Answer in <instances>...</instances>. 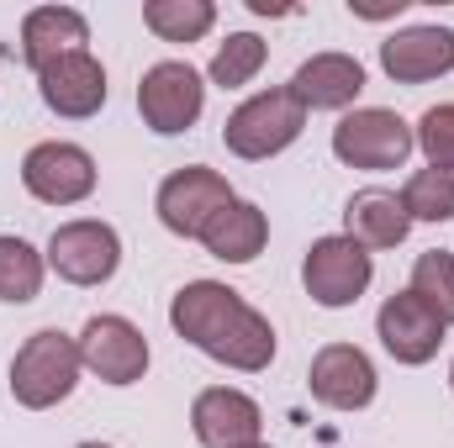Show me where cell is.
<instances>
[{
	"instance_id": "obj_1",
	"label": "cell",
	"mask_w": 454,
	"mask_h": 448,
	"mask_svg": "<svg viewBox=\"0 0 454 448\" xmlns=\"http://www.w3.org/2000/svg\"><path fill=\"white\" fill-rule=\"evenodd\" d=\"M169 322H175V333L185 337V343H196L207 359L232 364V369H243V375H254V369H264V364L275 359V333H270V322H264L238 290H227L217 280H191V285L175 296Z\"/></svg>"
},
{
	"instance_id": "obj_2",
	"label": "cell",
	"mask_w": 454,
	"mask_h": 448,
	"mask_svg": "<svg viewBox=\"0 0 454 448\" xmlns=\"http://www.w3.org/2000/svg\"><path fill=\"white\" fill-rule=\"evenodd\" d=\"M80 380V343L64 337L59 328H43L21 343V353L11 359V396L27 412H48L59 406Z\"/></svg>"
},
{
	"instance_id": "obj_3",
	"label": "cell",
	"mask_w": 454,
	"mask_h": 448,
	"mask_svg": "<svg viewBox=\"0 0 454 448\" xmlns=\"http://www.w3.org/2000/svg\"><path fill=\"white\" fill-rule=\"evenodd\" d=\"M301 127H307V112L296 106L291 90H264L223 121V143L238 158H270V153L291 148L301 137Z\"/></svg>"
},
{
	"instance_id": "obj_4",
	"label": "cell",
	"mask_w": 454,
	"mask_h": 448,
	"mask_svg": "<svg viewBox=\"0 0 454 448\" xmlns=\"http://www.w3.org/2000/svg\"><path fill=\"white\" fill-rule=\"evenodd\" d=\"M412 127L396 112H348L333 127V153H339L348 169H402L407 153H412Z\"/></svg>"
},
{
	"instance_id": "obj_5",
	"label": "cell",
	"mask_w": 454,
	"mask_h": 448,
	"mask_svg": "<svg viewBox=\"0 0 454 448\" xmlns=\"http://www.w3.org/2000/svg\"><path fill=\"white\" fill-rule=\"evenodd\" d=\"M227 206H232L227 180L217 169H201V164H185L159 185V222L180 237H201L212 227V217Z\"/></svg>"
},
{
	"instance_id": "obj_6",
	"label": "cell",
	"mask_w": 454,
	"mask_h": 448,
	"mask_svg": "<svg viewBox=\"0 0 454 448\" xmlns=\"http://www.w3.org/2000/svg\"><path fill=\"white\" fill-rule=\"evenodd\" d=\"M201 106H207V85L191 64H153L137 85V112L159 137L185 132L201 116Z\"/></svg>"
},
{
	"instance_id": "obj_7",
	"label": "cell",
	"mask_w": 454,
	"mask_h": 448,
	"mask_svg": "<svg viewBox=\"0 0 454 448\" xmlns=\"http://www.w3.org/2000/svg\"><path fill=\"white\" fill-rule=\"evenodd\" d=\"M21 185L48 206H74L96 190V158L74 143H37L21 158Z\"/></svg>"
},
{
	"instance_id": "obj_8",
	"label": "cell",
	"mask_w": 454,
	"mask_h": 448,
	"mask_svg": "<svg viewBox=\"0 0 454 448\" xmlns=\"http://www.w3.org/2000/svg\"><path fill=\"white\" fill-rule=\"evenodd\" d=\"M370 253L354 243V237H323L312 243L307 264H301V280H307V296L317 306H354L370 285Z\"/></svg>"
},
{
	"instance_id": "obj_9",
	"label": "cell",
	"mask_w": 454,
	"mask_h": 448,
	"mask_svg": "<svg viewBox=\"0 0 454 448\" xmlns=\"http://www.w3.org/2000/svg\"><path fill=\"white\" fill-rule=\"evenodd\" d=\"M48 264L69 285H101L121 264V243L106 222H64L48 237Z\"/></svg>"
},
{
	"instance_id": "obj_10",
	"label": "cell",
	"mask_w": 454,
	"mask_h": 448,
	"mask_svg": "<svg viewBox=\"0 0 454 448\" xmlns=\"http://www.w3.org/2000/svg\"><path fill=\"white\" fill-rule=\"evenodd\" d=\"M80 364L106 385H132L148 369V337L127 317H90L80 333Z\"/></svg>"
},
{
	"instance_id": "obj_11",
	"label": "cell",
	"mask_w": 454,
	"mask_h": 448,
	"mask_svg": "<svg viewBox=\"0 0 454 448\" xmlns=\"http://www.w3.org/2000/svg\"><path fill=\"white\" fill-rule=\"evenodd\" d=\"M37 90L48 101V112L69 116V121H85L106 106V69L80 48V53H64L59 64H48L37 74Z\"/></svg>"
},
{
	"instance_id": "obj_12",
	"label": "cell",
	"mask_w": 454,
	"mask_h": 448,
	"mask_svg": "<svg viewBox=\"0 0 454 448\" xmlns=\"http://www.w3.org/2000/svg\"><path fill=\"white\" fill-rule=\"evenodd\" d=\"M312 396L333 412H359L375 401V364L354 348V343H328L312 359Z\"/></svg>"
},
{
	"instance_id": "obj_13",
	"label": "cell",
	"mask_w": 454,
	"mask_h": 448,
	"mask_svg": "<svg viewBox=\"0 0 454 448\" xmlns=\"http://www.w3.org/2000/svg\"><path fill=\"white\" fill-rule=\"evenodd\" d=\"M375 333H380L386 353H391L396 364H428V359L439 353V343H444V322H439L412 290H402V296H391V301L380 306Z\"/></svg>"
},
{
	"instance_id": "obj_14",
	"label": "cell",
	"mask_w": 454,
	"mask_h": 448,
	"mask_svg": "<svg viewBox=\"0 0 454 448\" xmlns=\"http://www.w3.org/2000/svg\"><path fill=\"white\" fill-rule=\"evenodd\" d=\"M380 69L396 85H423L454 69V32L450 27H407L380 42Z\"/></svg>"
},
{
	"instance_id": "obj_15",
	"label": "cell",
	"mask_w": 454,
	"mask_h": 448,
	"mask_svg": "<svg viewBox=\"0 0 454 448\" xmlns=\"http://www.w3.org/2000/svg\"><path fill=\"white\" fill-rule=\"evenodd\" d=\"M191 428H196V438L207 448H248V444H259L264 417H259V406H254L243 390L217 385V390H201V396H196Z\"/></svg>"
},
{
	"instance_id": "obj_16",
	"label": "cell",
	"mask_w": 454,
	"mask_h": 448,
	"mask_svg": "<svg viewBox=\"0 0 454 448\" xmlns=\"http://www.w3.org/2000/svg\"><path fill=\"white\" fill-rule=\"evenodd\" d=\"M85 37H90V27H85V16H80L74 5H37V11H27V21H21L16 58L43 74V69L59 64L64 53H80Z\"/></svg>"
},
{
	"instance_id": "obj_17",
	"label": "cell",
	"mask_w": 454,
	"mask_h": 448,
	"mask_svg": "<svg viewBox=\"0 0 454 448\" xmlns=\"http://www.w3.org/2000/svg\"><path fill=\"white\" fill-rule=\"evenodd\" d=\"M286 90L296 96L301 112H339V106H354V96L364 90V69L348 53H317L296 69Z\"/></svg>"
},
{
	"instance_id": "obj_18",
	"label": "cell",
	"mask_w": 454,
	"mask_h": 448,
	"mask_svg": "<svg viewBox=\"0 0 454 448\" xmlns=\"http://www.w3.org/2000/svg\"><path fill=\"white\" fill-rule=\"evenodd\" d=\"M343 227H348V237L359 248H396L407 237L412 217H407L402 196H391V190H359L343 206Z\"/></svg>"
},
{
	"instance_id": "obj_19",
	"label": "cell",
	"mask_w": 454,
	"mask_h": 448,
	"mask_svg": "<svg viewBox=\"0 0 454 448\" xmlns=\"http://www.w3.org/2000/svg\"><path fill=\"white\" fill-rule=\"evenodd\" d=\"M264 237H270V222H264V212H259V206H248V201H232V206L217 212L212 227L201 232L207 253H212V259H223V264H248V259H259Z\"/></svg>"
},
{
	"instance_id": "obj_20",
	"label": "cell",
	"mask_w": 454,
	"mask_h": 448,
	"mask_svg": "<svg viewBox=\"0 0 454 448\" xmlns=\"http://www.w3.org/2000/svg\"><path fill=\"white\" fill-rule=\"evenodd\" d=\"M143 21H148V32H159L164 42H196V37L212 32L217 5H212V0H148V5H143Z\"/></svg>"
},
{
	"instance_id": "obj_21",
	"label": "cell",
	"mask_w": 454,
	"mask_h": 448,
	"mask_svg": "<svg viewBox=\"0 0 454 448\" xmlns=\"http://www.w3.org/2000/svg\"><path fill=\"white\" fill-rule=\"evenodd\" d=\"M43 290V259L21 237H0V301L27 306Z\"/></svg>"
},
{
	"instance_id": "obj_22",
	"label": "cell",
	"mask_w": 454,
	"mask_h": 448,
	"mask_svg": "<svg viewBox=\"0 0 454 448\" xmlns=\"http://www.w3.org/2000/svg\"><path fill=\"white\" fill-rule=\"evenodd\" d=\"M412 296L450 328L454 322V259L444 248H428L418 264H412Z\"/></svg>"
},
{
	"instance_id": "obj_23",
	"label": "cell",
	"mask_w": 454,
	"mask_h": 448,
	"mask_svg": "<svg viewBox=\"0 0 454 448\" xmlns=\"http://www.w3.org/2000/svg\"><path fill=\"white\" fill-rule=\"evenodd\" d=\"M412 222H450L454 217V169H418L402 190Z\"/></svg>"
},
{
	"instance_id": "obj_24",
	"label": "cell",
	"mask_w": 454,
	"mask_h": 448,
	"mask_svg": "<svg viewBox=\"0 0 454 448\" xmlns=\"http://www.w3.org/2000/svg\"><path fill=\"white\" fill-rule=\"evenodd\" d=\"M259 69H264V42H259L254 32H232L223 48H217V58H212V85L238 90V85H248Z\"/></svg>"
},
{
	"instance_id": "obj_25",
	"label": "cell",
	"mask_w": 454,
	"mask_h": 448,
	"mask_svg": "<svg viewBox=\"0 0 454 448\" xmlns=\"http://www.w3.org/2000/svg\"><path fill=\"white\" fill-rule=\"evenodd\" d=\"M418 148L434 169H454V106H434L418 121Z\"/></svg>"
},
{
	"instance_id": "obj_26",
	"label": "cell",
	"mask_w": 454,
	"mask_h": 448,
	"mask_svg": "<svg viewBox=\"0 0 454 448\" xmlns=\"http://www.w3.org/2000/svg\"><path fill=\"white\" fill-rule=\"evenodd\" d=\"M402 5H407V0H396V5H348V11H354V16H370V21H380V16H396Z\"/></svg>"
},
{
	"instance_id": "obj_27",
	"label": "cell",
	"mask_w": 454,
	"mask_h": 448,
	"mask_svg": "<svg viewBox=\"0 0 454 448\" xmlns=\"http://www.w3.org/2000/svg\"><path fill=\"white\" fill-rule=\"evenodd\" d=\"M80 448H106V444H80Z\"/></svg>"
},
{
	"instance_id": "obj_28",
	"label": "cell",
	"mask_w": 454,
	"mask_h": 448,
	"mask_svg": "<svg viewBox=\"0 0 454 448\" xmlns=\"http://www.w3.org/2000/svg\"><path fill=\"white\" fill-rule=\"evenodd\" d=\"M450 385H454V364H450Z\"/></svg>"
},
{
	"instance_id": "obj_29",
	"label": "cell",
	"mask_w": 454,
	"mask_h": 448,
	"mask_svg": "<svg viewBox=\"0 0 454 448\" xmlns=\"http://www.w3.org/2000/svg\"><path fill=\"white\" fill-rule=\"evenodd\" d=\"M248 448H264V444H248Z\"/></svg>"
}]
</instances>
